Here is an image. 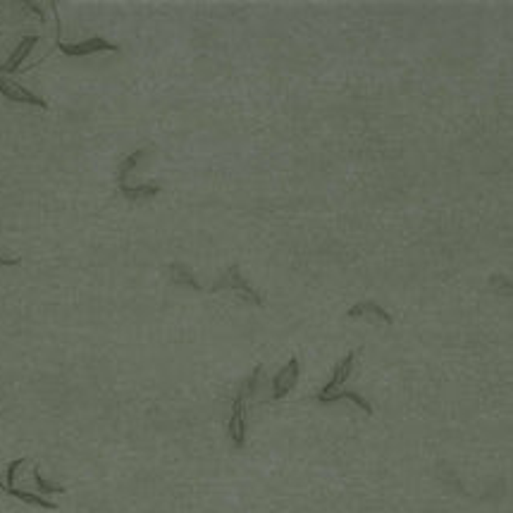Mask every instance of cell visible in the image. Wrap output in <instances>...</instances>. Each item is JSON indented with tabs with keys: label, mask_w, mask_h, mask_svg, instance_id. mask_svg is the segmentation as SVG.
Wrapping results in <instances>:
<instances>
[{
	"label": "cell",
	"mask_w": 513,
	"mask_h": 513,
	"mask_svg": "<svg viewBox=\"0 0 513 513\" xmlns=\"http://www.w3.org/2000/svg\"><path fill=\"white\" fill-rule=\"evenodd\" d=\"M261 378H263V366H258L256 370H253L249 378L242 382V387H239L237 396L232 399V413H229V423H227V435L232 444H234L237 449H244L246 447V401L251 399L253 394H256L258 385H261Z\"/></svg>",
	"instance_id": "obj_1"
},
{
	"label": "cell",
	"mask_w": 513,
	"mask_h": 513,
	"mask_svg": "<svg viewBox=\"0 0 513 513\" xmlns=\"http://www.w3.org/2000/svg\"><path fill=\"white\" fill-rule=\"evenodd\" d=\"M222 289L234 291L239 299L249 301V304H253V306H263V296L242 277V270H239V265H229V268L222 272L220 279H217V282L210 286L208 291L215 294V291H222Z\"/></svg>",
	"instance_id": "obj_2"
},
{
	"label": "cell",
	"mask_w": 513,
	"mask_h": 513,
	"mask_svg": "<svg viewBox=\"0 0 513 513\" xmlns=\"http://www.w3.org/2000/svg\"><path fill=\"white\" fill-rule=\"evenodd\" d=\"M60 53L67 58H84V56H95V53H118L120 46L113 43V41L103 38V36H91L86 41H79V43H65V41H58Z\"/></svg>",
	"instance_id": "obj_3"
},
{
	"label": "cell",
	"mask_w": 513,
	"mask_h": 513,
	"mask_svg": "<svg viewBox=\"0 0 513 513\" xmlns=\"http://www.w3.org/2000/svg\"><path fill=\"white\" fill-rule=\"evenodd\" d=\"M299 378H301V363H299L296 356H294V358L286 361V366L282 368V370L272 378V401L284 399V396L299 385Z\"/></svg>",
	"instance_id": "obj_4"
},
{
	"label": "cell",
	"mask_w": 513,
	"mask_h": 513,
	"mask_svg": "<svg viewBox=\"0 0 513 513\" xmlns=\"http://www.w3.org/2000/svg\"><path fill=\"white\" fill-rule=\"evenodd\" d=\"M356 356H358V351H348L344 358L339 361L337 366H334V370H332V378H330V382H327V385L320 389V392L316 394V401H323L327 394H332V392H337V389L344 385V382L351 378V373H353V366H356Z\"/></svg>",
	"instance_id": "obj_5"
},
{
	"label": "cell",
	"mask_w": 513,
	"mask_h": 513,
	"mask_svg": "<svg viewBox=\"0 0 513 513\" xmlns=\"http://www.w3.org/2000/svg\"><path fill=\"white\" fill-rule=\"evenodd\" d=\"M0 95H5L8 100L24 103V105H36L41 110H48V103L41 98L38 93H31L29 88L19 86L17 81H12V79L0 77Z\"/></svg>",
	"instance_id": "obj_6"
},
{
	"label": "cell",
	"mask_w": 513,
	"mask_h": 513,
	"mask_svg": "<svg viewBox=\"0 0 513 513\" xmlns=\"http://www.w3.org/2000/svg\"><path fill=\"white\" fill-rule=\"evenodd\" d=\"M38 43V36H24L22 41H19V46L15 48V51L10 53V58L5 60L3 65H0V74H12V72H17L19 70V65L24 63L26 56L33 51V46Z\"/></svg>",
	"instance_id": "obj_7"
},
{
	"label": "cell",
	"mask_w": 513,
	"mask_h": 513,
	"mask_svg": "<svg viewBox=\"0 0 513 513\" xmlns=\"http://www.w3.org/2000/svg\"><path fill=\"white\" fill-rule=\"evenodd\" d=\"M361 316H373V318H378L382 320L385 325H392L394 323V318H392V313H387L385 308H382L380 304H375V301H361V304H356L348 308V313H346V318H361Z\"/></svg>",
	"instance_id": "obj_8"
},
{
	"label": "cell",
	"mask_w": 513,
	"mask_h": 513,
	"mask_svg": "<svg viewBox=\"0 0 513 513\" xmlns=\"http://www.w3.org/2000/svg\"><path fill=\"white\" fill-rule=\"evenodd\" d=\"M0 492L8 497H15L19 502L29 504V506H38V509H48V511H56L58 504L51 502V499H46L43 494H31V492H24V489H15V487H8L5 482H0Z\"/></svg>",
	"instance_id": "obj_9"
},
{
	"label": "cell",
	"mask_w": 513,
	"mask_h": 513,
	"mask_svg": "<svg viewBox=\"0 0 513 513\" xmlns=\"http://www.w3.org/2000/svg\"><path fill=\"white\" fill-rule=\"evenodd\" d=\"M122 196L129 201H148V198L160 194V184H120Z\"/></svg>",
	"instance_id": "obj_10"
},
{
	"label": "cell",
	"mask_w": 513,
	"mask_h": 513,
	"mask_svg": "<svg viewBox=\"0 0 513 513\" xmlns=\"http://www.w3.org/2000/svg\"><path fill=\"white\" fill-rule=\"evenodd\" d=\"M170 279H172L175 284H180V286H187V289L205 291V286L198 284V279L191 275V270L184 263H172V265H170Z\"/></svg>",
	"instance_id": "obj_11"
},
{
	"label": "cell",
	"mask_w": 513,
	"mask_h": 513,
	"mask_svg": "<svg viewBox=\"0 0 513 513\" xmlns=\"http://www.w3.org/2000/svg\"><path fill=\"white\" fill-rule=\"evenodd\" d=\"M344 399H348V401H353L356 406H358L361 410H363L366 415H373L375 413V408H373V403L366 399V396H361L358 392H344V389H337V392H332V394H327L323 401L320 403H334V401H344Z\"/></svg>",
	"instance_id": "obj_12"
},
{
	"label": "cell",
	"mask_w": 513,
	"mask_h": 513,
	"mask_svg": "<svg viewBox=\"0 0 513 513\" xmlns=\"http://www.w3.org/2000/svg\"><path fill=\"white\" fill-rule=\"evenodd\" d=\"M146 155H148V148H139V150H134V153H129L127 158L120 162V167H118V184H125L127 177L132 175L136 167H139V162L146 158Z\"/></svg>",
	"instance_id": "obj_13"
},
{
	"label": "cell",
	"mask_w": 513,
	"mask_h": 513,
	"mask_svg": "<svg viewBox=\"0 0 513 513\" xmlns=\"http://www.w3.org/2000/svg\"><path fill=\"white\" fill-rule=\"evenodd\" d=\"M33 484L38 487V494H65V487L63 484H58V482H51V480H46L43 475H41V468L36 466L33 468Z\"/></svg>",
	"instance_id": "obj_14"
},
{
	"label": "cell",
	"mask_w": 513,
	"mask_h": 513,
	"mask_svg": "<svg viewBox=\"0 0 513 513\" xmlns=\"http://www.w3.org/2000/svg\"><path fill=\"white\" fill-rule=\"evenodd\" d=\"M26 463V458H15V461H10L8 470H5V484L8 487H15V480H17V470L22 468Z\"/></svg>",
	"instance_id": "obj_15"
},
{
	"label": "cell",
	"mask_w": 513,
	"mask_h": 513,
	"mask_svg": "<svg viewBox=\"0 0 513 513\" xmlns=\"http://www.w3.org/2000/svg\"><path fill=\"white\" fill-rule=\"evenodd\" d=\"M489 284H492V289H499V291H504L506 296H511V279L509 277H489Z\"/></svg>",
	"instance_id": "obj_16"
},
{
	"label": "cell",
	"mask_w": 513,
	"mask_h": 513,
	"mask_svg": "<svg viewBox=\"0 0 513 513\" xmlns=\"http://www.w3.org/2000/svg\"><path fill=\"white\" fill-rule=\"evenodd\" d=\"M17 265H22L19 258H10V256H3V253H0V268H17Z\"/></svg>",
	"instance_id": "obj_17"
}]
</instances>
